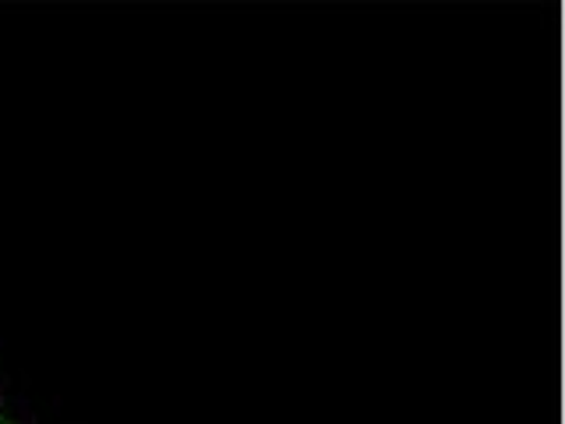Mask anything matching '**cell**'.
Returning a JSON list of instances; mask_svg holds the SVG:
<instances>
[{
    "label": "cell",
    "mask_w": 565,
    "mask_h": 424,
    "mask_svg": "<svg viewBox=\"0 0 565 424\" xmlns=\"http://www.w3.org/2000/svg\"><path fill=\"white\" fill-rule=\"evenodd\" d=\"M0 424H4V421H0Z\"/></svg>",
    "instance_id": "1"
}]
</instances>
